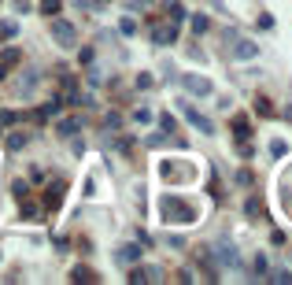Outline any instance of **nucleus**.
<instances>
[{
	"instance_id": "obj_1",
	"label": "nucleus",
	"mask_w": 292,
	"mask_h": 285,
	"mask_svg": "<svg viewBox=\"0 0 292 285\" xmlns=\"http://www.w3.org/2000/svg\"><path fill=\"white\" fill-rule=\"evenodd\" d=\"M159 208H163V218H166V223H181V226L196 223V208H192L189 200H181V196H163Z\"/></svg>"
},
{
	"instance_id": "obj_2",
	"label": "nucleus",
	"mask_w": 292,
	"mask_h": 285,
	"mask_svg": "<svg viewBox=\"0 0 292 285\" xmlns=\"http://www.w3.org/2000/svg\"><path fill=\"white\" fill-rule=\"evenodd\" d=\"M52 41L59 45V49H74V45H78V30H74V23L52 19Z\"/></svg>"
},
{
	"instance_id": "obj_3",
	"label": "nucleus",
	"mask_w": 292,
	"mask_h": 285,
	"mask_svg": "<svg viewBox=\"0 0 292 285\" xmlns=\"http://www.w3.org/2000/svg\"><path fill=\"white\" fill-rule=\"evenodd\" d=\"M211 259H214V267H237V248L233 245H229V241H218V245H214L211 248Z\"/></svg>"
},
{
	"instance_id": "obj_4",
	"label": "nucleus",
	"mask_w": 292,
	"mask_h": 285,
	"mask_svg": "<svg viewBox=\"0 0 292 285\" xmlns=\"http://www.w3.org/2000/svg\"><path fill=\"white\" fill-rule=\"evenodd\" d=\"M181 112H185V119H189V122L196 126V130H200V134H214V122H211L207 115H200V112H196V107H192L189 100H185V104H181Z\"/></svg>"
},
{
	"instance_id": "obj_5",
	"label": "nucleus",
	"mask_w": 292,
	"mask_h": 285,
	"mask_svg": "<svg viewBox=\"0 0 292 285\" xmlns=\"http://www.w3.org/2000/svg\"><path fill=\"white\" fill-rule=\"evenodd\" d=\"M229 56H233V59H255V56H259V45H255V41H244V37H233Z\"/></svg>"
},
{
	"instance_id": "obj_6",
	"label": "nucleus",
	"mask_w": 292,
	"mask_h": 285,
	"mask_svg": "<svg viewBox=\"0 0 292 285\" xmlns=\"http://www.w3.org/2000/svg\"><path fill=\"white\" fill-rule=\"evenodd\" d=\"M63 193H67V182H52L48 189H44V208L56 211L59 204H63Z\"/></svg>"
},
{
	"instance_id": "obj_7",
	"label": "nucleus",
	"mask_w": 292,
	"mask_h": 285,
	"mask_svg": "<svg viewBox=\"0 0 292 285\" xmlns=\"http://www.w3.org/2000/svg\"><path fill=\"white\" fill-rule=\"evenodd\" d=\"M181 82H185V89L192 93V97H207V93H211V82H207L204 74H185Z\"/></svg>"
},
{
	"instance_id": "obj_8",
	"label": "nucleus",
	"mask_w": 292,
	"mask_h": 285,
	"mask_svg": "<svg viewBox=\"0 0 292 285\" xmlns=\"http://www.w3.org/2000/svg\"><path fill=\"white\" fill-rule=\"evenodd\" d=\"M152 41H156V45H171V41H178V30H174V23H171V26H166V23L152 26Z\"/></svg>"
},
{
	"instance_id": "obj_9",
	"label": "nucleus",
	"mask_w": 292,
	"mask_h": 285,
	"mask_svg": "<svg viewBox=\"0 0 292 285\" xmlns=\"http://www.w3.org/2000/svg\"><path fill=\"white\" fill-rule=\"evenodd\" d=\"M133 285H144V281H159V267H133L130 271Z\"/></svg>"
},
{
	"instance_id": "obj_10",
	"label": "nucleus",
	"mask_w": 292,
	"mask_h": 285,
	"mask_svg": "<svg viewBox=\"0 0 292 285\" xmlns=\"http://www.w3.org/2000/svg\"><path fill=\"white\" fill-rule=\"evenodd\" d=\"M141 252H144L141 245H122V248L115 252V259H118V263H126V267H130V263H141Z\"/></svg>"
},
{
	"instance_id": "obj_11",
	"label": "nucleus",
	"mask_w": 292,
	"mask_h": 285,
	"mask_svg": "<svg viewBox=\"0 0 292 285\" xmlns=\"http://www.w3.org/2000/svg\"><path fill=\"white\" fill-rule=\"evenodd\" d=\"M163 8L171 11V23H181V19H185V8H181V0H163Z\"/></svg>"
},
{
	"instance_id": "obj_12",
	"label": "nucleus",
	"mask_w": 292,
	"mask_h": 285,
	"mask_svg": "<svg viewBox=\"0 0 292 285\" xmlns=\"http://www.w3.org/2000/svg\"><path fill=\"white\" fill-rule=\"evenodd\" d=\"M233 134H237L240 141H248V134H252V126H248V119H244V115H237V119H233Z\"/></svg>"
},
{
	"instance_id": "obj_13",
	"label": "nucleus",
	"mask_w": 292,
	"mask_h": 285,
	"mask_svg": "<svg viewBox=\"0 0 292 285\" xmlns=\"http://www.w3.org/2000/svg\"><path fill=\"white\" fill-rule=\"evenodd\" d=\"M207 26H211L207 15H192V34H196V37H200V34H207Z\"/></svg>"
},
{
	"instance_id": "obj_14",
	"label": "nucleus",
	"mask_w": 292,
	"mask_h": 285,
	"mask_svg": "<svg viewBox=\"0 0 292 285\" xmlns=\"http://www.w3.org/2000/svg\"><path fill=\"white\" fill-rule=\"evenodd\" d=\"M74 281H85V285H93V281H96V274L89 271V267H74Z\"/></svg>"
},
{
	"instance_id": "obj_15",
	"label": "nucleus",
	"mask_w": 292,
	"mask_h": 285,
	"mask_svg": "<svg viewBox=\"0 0 292 285\" xmlns=\"http://www.w3.org/2000/svg\"><path fill=\"white\" fill-rule=\"evenodd\" d=\"M37 215H41V208H37L34 200H26V204H22V218H30V223H34Z\"/></svg>"
},
{
	"instance_id": "obj_16",
	"label": "nucleus",
	"mask_w": 292,
	"mask_h": 285,
	"mask_svg": "<svg viewBox=\"0 0 292 285\" xmlns=\"http://www.w3.org/2000/svg\"><path fill=\"white\" fill-rule=\"evenodd\" d=\"M255 112L263 115V119H270V115H274V107H270V100H266V97H259V100H255Z\"/></svg>"
},
{
	"instance_id": "obj_17",
	"label": "nucleus",
	"mask_w": 292,
	"mask_h": 285,
	"mask_svg": "<svg viewBox=\"0 0 292 285\" xmlns=\"http://www.w3.org/2000/svg\"><path fill=\"white\" fill-rule=\"evenodd\" d=\"M22 145H26V134H11V137H8V148H11V152H19Z\"/></svg>"
},
{
	"instance_id": "obj_18",
	"label": "nucleus",
	"mask_w": 292,
	"mask_h": 285,
	"mask_svg": "<svg viewBox=\"0 0 292 285\" xmlns=\"http://www.w3.org/2000/svg\"><path fill=\"white\" fill-rule=\"evenodd\" d=\"M133 122H137V126L152 122V112H148V107H137V112H133Z\"/></svg>"
},
{
	"instance_id": "obj_19",
	"label": "nucleus",
	"mask_w": 292,
	"mask_h": 285,
	"mask_svg": "<svg viewBox=\"0 0 292 285\" xmlns=\"http://www.w3.org/2000/svg\"><path fill=\"white\" fill-rule=\"evenodd\" d=\"M244 211H248V215H263V200H248V204H244Z\"/></svg>"
},
{
	"instance_id": "obj_20",
	"label": "nucleus",
	"mask_w": 292,
	"mask_h": 285,
	"mask_svg": "<svg viewBox=\"0 0 292 285\" xmlns=\"http://www.w3.org/2000/svg\"><path fill=\"white\" fill-rule=\"evenodd\" d=\"M270 281H274V285H288V281H292V274H288V271H274V278H270Z\"/></svg>"
},
{
	"instance_id": "obj_21",
	"label": "nucleus",
	"mask_w": 292,
	"mask_h": 285,
	"mask_svg": "<svg viewBox=\"0 0 292 285\" xmlns=\"http://www.w3.org/2000/svg\"><path fill=\"white\" fill-rule=\"evenodd\" d=\"M74 130H78V122H74V119H67V122H59V134H63V137H70Z\"/></svg>"
},
{
	"instance_id": "obj_22",
	"label": "nucleus",
	"mask_w": 292,
	"mask_h": 285,
	"mask_svg": "<svg viewBox=\"0 0 292 285\" xmlns=\"http://www.w3.org/2000/svg\"><path fill=\"white\" fill-rule=\"evenodd\" d=\"M159 126H163L166 134H171V130H178V122H174V115H159Z\"/></svg>"
},
{
	"instance_id": "obj_23",
	"label": "nucleus",
	"mask_w": 292,
	"mask_h": 285,
	"mask_svg": "<svg viewBox=\"0 0 292 285\" xmlns=\"http://www.w3.org/2000/svg\"><path fill=\"white\" fill-rule=\"evenodd\" d=\"M0 34H4V37H15V34H19V26H15V23H0Z\"/></svg>"
},
{
	"instance_id": "obj_24",
	"label": "nucleus",
	"mask_w": 292,
	"mask_h": 285,
	"mask_svg": "<svg viewBox=\"0 0 292 285\" xmlns=\"http://www.w3.org/2000/svg\"><path fill=\"white\" fill-rule=\"evenodd\" d=\"M118 30H122V34H137V23H133V19H122Z\"/></svg>"
},
{
	"instance_id": "obj_25",
	"label": "nucleus",
	"mask_w": 292,
	"mask_h": 285,
	"mask_svg": "<svg viewBox=\"0 0 292 285\" xmlns=\"http://www.w3.org/2000/svg\"><path fill=\"white\" fill-rule=\"evenodd\" d=\"M11 122H19V115L15 112H0V126H11Z\"/></svg>"
},
{
	"instance_id": "obj_26",
	"label": "nucleus",
	"mask_w": 292,
	"mask_h": 285,
	"mask_svg": "<svg viewBox=\"0 0 292 285\" xmlns=\"http://www.w3.org/2000/svg\"><path fill=\"white\" fill-rule=\"evenodd\" d=\"M41 11H48V15L59 11V0H41Z\"/></svg>"
},
{
	"instance_id": "obj_27",
	"label": "nucleus",
	"mask_w": 292,
	"mask_h": 285,
	"mask_svg": "<svg viewBox=\"0 0 292 285\" xmlns=\"http://www.w3.org/2000/svg\"><path fill=\"white\" fill-rule=\"evenodd\" d=\"M270 152L274 156H285V141H270Z\"/></svg>"
},
{
	"instance_id": "obj_28",
	"label": "nucleus",
	"mask_w": 292,
	"mask_h": 285,
	"mask_svg": "<svg viewBox=\"0 0 292 285\" xmlns=\"http://www.w3.org/2000/svg\"><path fill=\"white\" fill-rule=\"evenodd\" d=\"M0 78H4V67H0Z\"/></svg>"
},
{
	"instance_id": "obj_29",
	"label": "nucleus",
	"mask_w": 292,
	"mask_h": 285,
	"mask_svg": "<svg viewBox=\"0 0 292 285\" xmlns=\"http://www.w3.org/2000/svg\"><path fill=\"white\" fill-rule=\"evenodd\" d=\"M288 119H292V112H288Z\"/></svg>"
}]
</instances>
